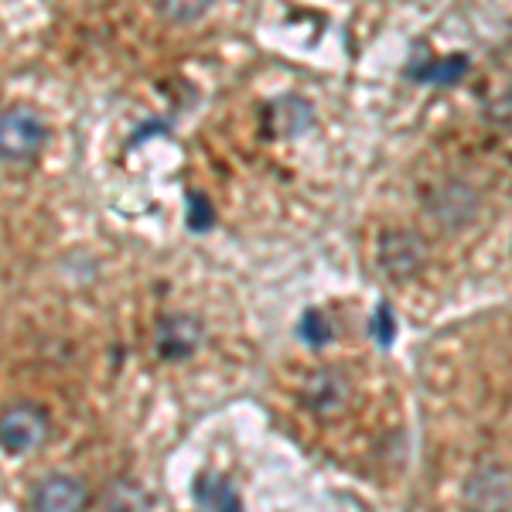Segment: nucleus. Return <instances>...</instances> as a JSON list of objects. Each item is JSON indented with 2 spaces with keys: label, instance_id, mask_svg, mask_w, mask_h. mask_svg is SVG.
I'll use <instances>...</instances> for the list:
<instances>
[{
  "label": "nucleus",
  "instance_id": "nucleus-1",
  "mask_svg": "<svg viewBox=\"0 0 512 512\" xmlns=\"http://www.w3.org/2000/svg\"><path fill=\"white\" fill-rule=\"evenodd\" d=\"M52 140L45 113L31 103H11L0 110V164L28 168Z\"/></svg>",
  "mask_w": 512,
  "mask_h": 512
},
{
  "label": "nucleus",
  "instance_id": "nucleus-2",
  "mask_svg": "<svg viewBox=\"0 0 512 512\" xmlns=\"http://www.w3.org/2000/svg\"><path fill=\"white\" fill-rule=\"evenodd\" d=\"M55 420L45 403L38 400H11L0 407V451L7 458H31L52 441Z\"/></svg>",
  "mask_w": 512,
  "mask_h": 512
},
{
  "label": "nucleus",
  "instance_id": "nucleus-3",
  "mask_svg": "<svg viewBox=\"0 0 512 512\" xmlns=\"http://www.w3.org/2000/svg\"><path fill=\"white\" fill-rule=\"evenodd\" d=\"M93 502L86 478L72 472H48L41 475L28 492V509L35 512H79Z\"/></svg>",
  "mask_w": 512,
  "mask_h": 512
},
{
  "label": "nucleus",
  "instance_id": "nucleus-4",
  "mask_svg": "<svg viewBox=\"0 0 512 512\" xmlns=\"http://www.w3.org/2000/svg\"><path fill=\"white\" fill-rule=\"evenodd\" d=\"M205 325L195 315H161L154 325V352L164 362H185L202 349Z\"/></svg>",
  "mask_w": 512,
  "mask_h": 512
},
{
  "label": "nucleus",
  "instance_id": "nucleus-5",
  "mask_svg": "<svg viewBox=\"0 0 512 512\" xmlns=\"http://www.w3.org/2000/svg\"><path fill=\"white\" fill-rule=\"evenodd\" d=\"M424 260L427 250L414 233H386L379 239V267L393 280H410L414 274H420Z\"/></svg>",
  "mask_w": 512,
  "mask_h": 512
},
{
  "label": "nucleus",
  "instance_id": "nucleus-6",
  "mask_svg": "<svg viewBox=\"0 0 512 512\" xmlns=\"http://www.w3.org/2000/svg\"><path fill=\"white\" fill-rule=\"evenodd\" d=\"M468 69H472V62L465 55H444V59H437L424 45H417L407 62V76L414 82H427V86H454V82L468 76Z\"/></svg>",
  "mask_w": 512,
  "mask_h": 512
},
{
  "label": "nucleus",
  "instance_id": "nucleus-7",
  "mask_svg": "<svg viewBox=\"0 0 512 512\" xmlns=\"http://www.w3.org/2000/svg\"><path fill=\"white\" fill-rule=\"evenodd\" d=\"M315 123V110L301 96H280L263 110V130L270 137H301Z\"/></svg>",
  "mask_w": 512,
  "mask_h": 512
},
{
  "label": "nucleus",
  "instance_id": "nucleus-8",
  "mask_svg": "<svg viewBox=\"0 0 512 512\" xmlns=\"http://www.w3.org/2000/svg\"><path fill=\"white\" fill-rule=\"evenodd\" d=\"M192 502L198 509L239 512V509H243V492H239L226 475L202 472L195 478V485H192Z\"/></svg>",
  "mask_w": 512,
  "mask_h": 512
},
{
  "label": "nucleus",
  "instance_id": "nucleus-9",
  "mask_svg": "<svg viewBox=\"0 0 512 512\" xmlns=\"http://www.w3.org/2000/svg\"><path fill=\"white\" fill-rule=\"evenodd\" d=\"M345 396H349V383H345L335 369H321V373L311 376V383L304 386V403H308V407L321 417L342 410Z\"/></svg>",
  "mask_w": 512,
  "mask_h": 512
},
{
  "label": "nucleus",
  "instance_id": "nucleus-10",
  "mask_svg": "<svg viewBox=\"0 0 512 512\" xmlns=\"http://www.w3.org/2000/svg\"><path fill=\"white\" fill-rule=\"evenodd\" d=\"M185 229L192 236H205L216 229V202L198 188L185 192Z\"/></svg>",
  "mask_w": 512,
  "mask_h": 512
},
{
  "label": "nucleus",
  "instance_id": "nucleus-11",
  "mask_svg": "<svg viewBox=\"0 0 512 512\" xmlns=\"http://www.w3.org/2000/svg\"><path fill=\"white\" fill-rule=\"evenodd\" d=\"M297 338H301L308 349H325L328 342L335 338V325H332V318L325 315V311H318V308H308L301 318H297Z\"/></svg>",
  "mask_w": 512,
  "mask_h": 512
},
{
  "label": "nucleus",
  "instance_id": "nucleus-12",
  "mask_svg": "<svg viewBox=\"0 0 512 512\" xmlns=\"http://www.w3.org/2000/svg\"><path fill=\"white\" fill-rule=\"evenodd\" d=\"M216 0H158V11L168 24H198Z\"/></svg>",
  "mask_w": 512,
  "mask_h": 512
},
{
  "label": "nucleus",
  "instance_id": "nucleus-13",
  "mask_svg": "<svg viewBox=\"0 0 512 512\" xmlns=\"http://www.w3.org/2000/svg\"><path fill=\"white\" fill-rule=\"evenodd\" d=\"M151 502H154L151 495L140 489L137 482H127V478L113 482L110 492L103 495V506H110V509H147Z\"/></svg>",
  "mask_w": 512,
  "mask_h": 512
},
{
  "label": "nucleus",
  "instance_id": "nucleus-14",
  "mask_svg": "<svg viewBox=\"0 0 512 512\" xmlns=\"http://www.w3.org/2000/svg\"><path fill=\"white\" fill-rule=\"evenodd\" d=\"M396 328H400V325H396L393 304H390V301H383V304H379V308L373 311V321H369V332H373L379 349H390L393 338H396Z\"/></svg>",
  "mask_w": 512,
  "mask_h": 512
},
{
  "label": "nucleus",
  "instance_id": "nucleus-15",
  "mask_svg": "<svg viewBox=\"0 0 512 512\" xmlns=\"http://www.w3.org/2000/svg\"><path fill=\"white\" fill-rule=\"evenodd\" d=\"M154 134H168V123H164V120H147V123H140V127L134 130V137L127 140V147L144 144V140H147V137H154Z\"/></svg>",
  "mask_w": 512,
  "mask_h": 512
}]
</instances>
